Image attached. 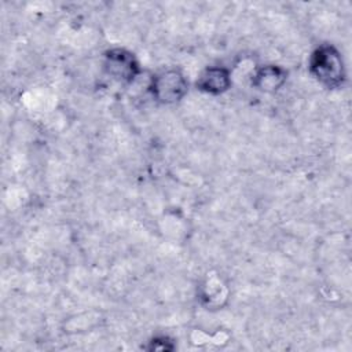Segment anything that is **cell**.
<instances>
[{
  "instance_id": "obj_4",
  "label": "cell",
  "mask_w": 352,
  "mask_h": 352,
  "mask_svg": "<svg viewBox=\"0 0 352 352\" xmlns=\"http://www.w3.org/2000/svg\"><path fill=\"white\" fill-rule=\"evenodd\" d=\"M231 85V74L220 66L206 67L197 80V88L212 95L226 92Z\"/></svg>"
},
{
  "instance_id": "obj_6",
  "label": "cell",
  "mask_w": 352,
  "mask_h": 352,
  "mask_svg": "<svg viewBox=\"0 0 352 352\" xmlns=\"http://www.w3.org/2000/svg\"><path fill=\"white\" fill-rule=\"evenodd\" d=\"M175 348L173 342L168 337H155L148 342L147 349L150 351H172Z\"/></svg>"
},
{
  "instance_id": "obj_1",
  "label": "cell",
  "mask_w": 352,
  "mask_h": 352,
  "mask_svg": "<svg viewBox=\"0 0 352 352\" xmlns=\"http://www.w3.org/2000/svg\"><path fill=\"white\" fill-rule=\"evenodd\" d=\"M311 74L327 88H338L345 80L341 54L329 44L318 47L309 58Z\"/></svg>"
},
{
  "instance_id": "obj_5",
  "label": "cell",
  "mask_w": 352,
  "mask_h": 352,
  "mask_svg": "<svg viewBox=\"0 0 352 352\" xmlns=\"http://www.w3.org/2000/svg\"><path fill=\"white\" fill-rule=\"evenodd\" d=\"M286 78L287 73L285 69L275 65H265L256 70L252 84L260 91L275 92L285 84Z\"/></svg>"
},
{
  "instance_id": "obj_3",
  "label": "cell",
  "mask_w": 352,
  "mask_h": 352,
  "mask_svg": "<svg viewBox=\"0 0 352 352\" xmlns=\"http://www.w3.org/2000/svg\"><path fill=\"white\" fill-rule=\"evenodd\" d=\"M104 72L120 82H132L139 74V63L133 54L124 48H113L104 54Z\"/></svg>"
},
{
  "instance_id": "obj_2",
  "label": "cell",
  "mask_w": 352,
  "mask_h": 352,
  "mask_svg": "<svg viewBox=\"0 0 352 352\" xmlns=\"http://www.w3.org/2000/svg\"><path fill=\"white\" fill-rule=\"evenodd\" d=\"M188 84L186 77L179 70H164L153 77L150 91L155 100L170 104L184 98Z\"/></svg>"
}]
</instances>
